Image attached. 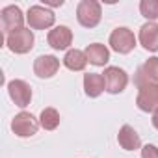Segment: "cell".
Instances as JSON below:
<instances>
[{
	"label": "cell",
	"mask_w": 158,
	"mask_h": 158,
	"mask_svg": "<svg viewBox=\"0 0 158 158\" xmlns=\"http://www.w3.org/2000/svg\"><path fill=\"white\" fill-rule=\"evenodd\" d=\"M86 56H88V61L91 65H97V67H104L108 61H110V50L108 47H104L102 43H91L86 47Z\"/></svg>",
	"instance_id": "9a60e30c"
},
{
	"label": "cell",
	"mask_w": 158,
	"mask_h": 158,
	"mask_svg": "<svg viewBox=\"0 0 158 158\" xmlns=\"http://www.w3.org/2000/svg\"><path fill=\"white\" fill-rule=\"evenodd\" d=\"M0 24H2V34L4 37L24 28V15L19 6H6L0 11Z\"/></svg>",
	"instance_id": "8992f818"
},
{
	"label": "cell",
	"mask_w": 158,
	"mask_h": 158,
	"mask_svg": "<svg viewBox=\"0 0 158 158\" xmlns=\"http://www.w3.org/2000/svg\"><path fill=\"white\" fill-rule=\"evenodd\" d=\"M136 106L141 112L156 114L158 112V84L139 88L138 89V97H136Z\"/></svg>",
	"instance_id": "9c48e42d"
},
{
	"label": "cell",
	"mask_w": 158,
	"mask_h": 158,
	"mask_svg": "<svg viewBox=\"0 0 158 158\" xmlns=\"http://www.w3.org/2000/svg\"><path fill=\"white\" fill-rule=\"evenodd\" d=\"M139 45L147 52H156L158 50V24L156 23H145L139 28Z\"/></svg>",
	"instance_id": "4fadbf2b"
},
{
	"label": "cell",
	"mask_w": 158,
	"mask_h": 158,
	"mask_svg": "<svg viewBox=\"0 0 158 158\" xmlns=\"http://www.w3.org/2000/svg\"><path fill=\"white\" fill-rule=\"evenodd\" d=\"M39 119H35L30 112H21L11 121V130L19 138H32L39 130Z\"/></svg>",
	"instance_id": "5b68a950"
},
{
	"label": "cell",
	"mask_w": 158,
	"mask_h": 158,
	"mask_svg": "<svg viewBox=\"0 0 158 158\" xmlns=\"http://www.w3.org/2000/svg\"><path fill=\"white\" fill-rule=\"evenodd\" d=\"M45 6H52V8H58V6H63V0H56V2H52V0H45Z\"/></svg>",
	"instance_id": "44dd1931"
},
{
	"label": "cell",
	"mask_w": 158,
	"mask_h": 158,
	"mask_svg": "<svg viewBox=\"0 0 158 158\" xmlns=\"http://www.w3.org/2000/svg\"><path fill=\"white\" fill-rule=\"evenodd\" d=\"M54 21L56 15L47 6H32L26 13V23L32 30H48L54 26Z\"/></svg>",
	"instance_id": "7a4b0ae2"
},
{
	"label": "cell",
	"mask_w": 158,
	"mask_h": 158,
	"mask_svg": "<svg viewBox=\"0 0 158 158\" xmlns=\"http://www.w3.org/2000/svg\"><path fill=\"white\" fill-rule=\"evenodd\" d=\"M104 89H106V82H104L102 74H99V73L84 74V93L89 99H97Z\"/></svg>",
	"instance_id": "5bb4252c"
},
{
	"label": "cell",
	"mask_w": 158,
	"mask_h": 158,
	"mask_svg": "<svg viewBox=\"0 0 158 158\" xmlns=\"http://www.w3.org/2000/svg\"><path fill=\"white\" fill-rule=\"evenodd\" d=\"M139 13L147 19V23H154L158 19V0H141Z\"/></svg>",
	"instance_id": "d6986e66"
},
{
	"label": "cell",
	"mask_w": 158,
	"mask_h": 158,
	"mask_svg": "<svg viewBox=\"0 0 158 158\" xmlns=\"http://www.w3.org/2000/svg\"><path fill=\"white\" fill-rule=\"evenodd\" d=\"M60 69V60L52 54H43L37 56L34 61V73L39 78H52Z\"/></svg>",
	"instance_id": "7c38bea8"
},
{
	"label": "cell",
	"mask_w": 158,
	"mask_h": 158,
	"mask_svg": "<svg viewBox=\"0 0 158 158\" xmlns=\"http://www.w3.org/2000/svg\"><path fill=\"white\" fill-rule=\"evenodd\" d=\"M141 158H158V147L156 145H143L141 147Z\"/></svg>",
	"instance_id": "ffe728a7"
},
{
	"label": "cell",
	"mask_w": 158,
	"mask_h": 158,
	"mask_svg": "<svg viewBox=\"0 0 158 158\" xmlns=\"http://www.w3.org/2000/svg\"><path fill=\"white\" fill-rule=\"evenodd\" d=\"M34 43H35V37H34V32L30 28H21V30L6 35V47L15 54L30 52L34 48Z\"/></svg>",
	"instance_id": "3957f363"
},
{
	"label": "cell",
	"mask_w": 158,
	"mask_h": 158,
	"mask_svg": "<svg viewBox=\"0 0 158 158\" xmlns=\"http://www.w3.org/2000/svg\"><path fill=\"white\" fill-rule=\"evenodd\" d=\"M152 127L158 130V112H156V114H152Z\"/></svg>",
	"instance_id": "7402d4cb"
},
{
	"label": "cell",
	"mask_w": 158,
	"mask_h": 158,
	"mask_svg": "<svg viewBox=\"0 0 158 158\" xmlns=\"http://www.w3.org/2000/svg\"><path fill=\"white\" fill-rule=\"evenodd\" d=\"M76 19L84 28H95L102 19V8L97 0H82L76 6Z\"/></svg>",
	"instance_id": "6da1fadb"
},
{
	"label": "cell",
	"mask_w": 158,
	"mask_h": 158,
	"mask_svg": "<svg viewBox=\"0 0 158 158\" xmlns=\"http://www.w3.org/2000/svg\"><path fill=\"white\" fill-rule=\"evenodd\" d=\"M47 41L54 50H67L71 47V43H73V32H71L69 26H63V24L54 26L48 32Z\"/></svg>",
	"instance_id": "8fae6325"
},
{
	"label": "cell",
	"mask_w": 158,
	"mask_h": 158,
	"mask_svg": "<svg viewBox=\"0 0 158 158\" xmlns=\"http://www.w3.org/2000/svg\"><path fill=\"white\" fill-rule=\"evenodd\" d=\"M8 93H10L11 101L15 102V106H19V108H26L32 101V88L28 82L21 80V78H15V80L8 82Z\"/></svg>",
	"instance_id": "30bf717a"
},
{
	"label": "cell",
	"mask_w": 158,
	"mask_h": 158,
	"mask_svg": "<svg viewBox=\"0 0 158 158\" xmlns=\"http://www.w3.org/2000/svg\"><path fill=\"white\" fill-rule=\"evenodd\" d=\"M88 56L84 50H78V48H71L65 52L63 56V65L69 69V71H84L86 65H88Z\"/></svg>",
	"instance_id": "e0dca14e"
},
{
	"label": "cell",
	"mask_w": 158,
	"mask_h": 158,
	"mask_svg": "<svg viewBox=\"0 0 158 158\" xmlns=\"http://www.w3.org/2000/svg\"><path fill=\"white\" fill-rule=\"evenodd\" d=\"M117 141H119V145H121L125 151H136V149H139V147H141L139 134H138L130 125H123V127L119 128Z\"/></svg>",
	"instance_id": "2e32d148"
},
{
	"label": "cell",
	"mask_w": 158,
	"mask_h": 158,
	"mask_svg": "<svg viewBox=\"0 0 158 158\" xmlns=\"http://www.w3.org/2000/svg\"><path fill=\"white\" fill-rule=\"evenodd\" d=\"M134 84L139 88L143 86H152L158 84V58H149L143 65L138 67L136 74H134Z\"/></svg>",
	"instance_id": "ba28073f"
},
{
	"label": "cell",
	"mask_w": 158,
	"mask_h": 158,
	"mask_svg": "<svg viewBox=\"0 0 158 158\" xmlns=\"http://www.w3.org/2000/svg\"><path fill=\"white\" fill-rule=\"evenodd\" d=\"M110 47L112 50H115L117 54H128L134 50L136 47V35L130 28L127 26H119L110 34Z\"/></svg>",
	"instance_id": "277c9868"
},
{
	"label": "cell",
	"mask_w": 158,
	"mask_h": 158,
	"mask_svg": "<svg viewBox=\"0 0 158 158\" xmlns=\"http://www.w3.org/2000/svg\"><path fill=\"white\" fill-rule=\"evenodd\" d=\"M39 125L45 128V130H56L60 127V112L52 106L45 108L39 115Z\"/></svg>",
	"instance_id": "ac0fdd59"
},
{
	"label": "cell",
	"mask_w": 158,
	"mask_h": 158,
	"mask_svg": "<svg viewBox=\"0 0 158 158\" xmlns=\"http://www.w3.org/2000/svg\"><path fill=\"white\" fill-rule=\"evenodd\" d=\"M102 76H104V82H106V91L112 95L123 93L125 88L128 86V74L121 67H106Z\"/></svg>",
	"instance_id": "52a82bcc"
}]
</instances>
